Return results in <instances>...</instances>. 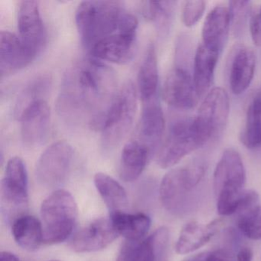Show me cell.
I'll list each match as a JSON object with an SVG mask.
<instances>
[{"instance_id":"4dcf8cb0","label":"cell","mask_w":261,"mask_h":261,"mask_svg":"<svg viewBox=\"0 0 261 261\" xmlns=\"http://www.w3.org/2000/svg\"><path fill=\"white\" fill-rule=\"evenodd\" d=\"M240 231L251 240H261V206L254 205L243 212L238 220Z\"/></svg>"},{"instance_id":"d590c367","label":"cell","mask_w":261,"mask_h":261,"mask_svg":"<svg viewBox=\"0 0 261 261\" xmlns=\"http://www.w3.org/2000/svg\"><path fill=\"white\" fill-rule=\"evenodd\" d=\"M253 251L247 247H243L237 253V261H252Z\"/></svg>"},{"instance_id":"5b68a950","label":"cell","mask_w":261,"mask_h":261,"mask_svg":"<svg viewBox=\"0 0 261 261\" xmlns=\"http://www.w3.org/2000/svg\"><path fill=\"white\" fill-rule=\"evenodd\" d=\"M137 94L130 82L116 94L100 123L102 149L114 150L122 143L134 123L137 108Z\"/></svg>"},{"instance_id":"ac0fdd59","label":"cell","mask_w":261,"mask_h":261,"mask_svg":"<svg viewBox=\"0 0 261 261\" xmlns=\"http://www.w3.org/2000/svg\"><path fill=\"white\" fill-rule=\"evenodd\" d=\"M231 19L227 7H215L211 10L202 27V44L221 54L227 42Z\"/></svg>"},{"instance_id":"d6986e66","label":"cell","mask_w":261,"mask_h":261,"mask_svg":"<svg viewBox=\"0 0 261 261\" xmlns=\"http://www.w3.org/2000/svg\"><path fill=\"white\" fill-rule=\"evenodd\" d=\"M256 68V56L251 48L240 45L235 49L230 62V82L232 93L243 94L251 84Z\"/></svg>"},{"instance_id":"83f0119b","label":"cell","mask_w":261,"mask_h":261,"mask_svg":"<svg viewBox=\"0 0 261 261\" xmlns=\"http://www.w3.org/2000/svg\"><path fill=\"white\" fill-rule=\"evenodd\" d=\"M117 261H154L150 238L140 241L126 240L120 248Z\"/></svg>"},{"instance_id":"836d02e7","label":"cell","mask_w":261,"mask_h":261,"mask_svg":"<svg viewBox=\"0 0 261 261\" xmlns=\"http://www.w3.org/2000/svg\"><path fill=\"white\" fill-rule=\"evenodd\" d=\"M250 30L253 43L257 46H261V16L259 10L252 15Z\"/></svg>"},{"instance_id":"e575fe53","label":"cell","mask_w":261,"mask_h":261,"mask_svg":"<svg viewBox=\"0 0 261 261\" xmlns=\"http://www.w3.org/2000/svg\"><path fill=\"white\" fill-rule=\"evenodd\" d=\"M230 253L225 250H215L207 252L204 261H231Z\"/></svg>"},{"instance_id":"cb8c5ba5","label":"cell","mask_w":261,"mask_h":261,"mask_svg":"<svg viewBox=\"0 0 261 261\" xmlns=\"http://www.w3.org/2000/svg\"><path fill=\"white\" fill-rule=\"evenodd\" d=\"M110 219L118 234L127 241L143 240L151 226L150 218L143 213L115 212L111 214Z\"/></svg>"},{"instance_id":"5bb4252c","label":"cell","mask_w":261,"mask_h":261,"mask_svg":"<svg viewBox=\"0 0 261 261\" xmlns=\"http://www.w3.org/2000/svg\"><path fill=\"white\" fill-rule=\"evenodd\" d=\"M137 47V30H130L120 32L100 41L90 53L99 61L123 65L134 59Z\"/></svg>"},{"instance_id":"ba28073f","label":"cell","mask_w":261,"mask_h":261,"mask_svg":"<svg viewBox=\"0 0 261 261\" xmlns=\"http://www.w3.org/2000/svg\"><path fill=\"white\" fill-rule=\"evenodd\" d=\"M29 205L28 174L23 160L13 157L7 163L1 183V210L7 222L25 215Z\"/></svg>"},{"instance_id":"f546056e","label":"cell","mask_w":261,"mask_h":261,"mask_svg":"<svg viewBox=\"0 0 261 261\" xmlns=\"http://www.w3.org/2000/svg\"><path fill=\"white\" fill-rule=\"evenodd\" d=\"M241 143L248 149L261 146V110L248 108L246 124L241 134Z\"/></svg>"},{"instance_id":"7a4b0ae2","label":"cell","mask_w":261,"mask_h":261,"mask_svg":"<svg viewBox=\"0 0 261 261\" xmlns=\"http://www.w3.org/2000/svg\"><path fill=\"white\" fill-rule=\"evenodd\" d=\"M75 22L82 44L91 48L120 32L137 30V18L115 1H85L76 10Z\"/></svg>"},{"instance_id":"f1b7e54d","label":"cell","mask_w":261,"mask_h":261,"mask_svg":"<svg viewBox=\"0 0 261 261\" xmlns=\"http://www.w3.org/2000/svg\"><path fill=\"white\" fill-rule=\"evenodd\" d=\"M50 86L48 77H39L30 84L18 97L15 108V114L19 117L22 111L34 102L44 100V96L48 92Z\"/></svg>"},{"instance_id":"2e32d148","label":"cell","mask_w":261,"mask_h":261,"mask_svg":"<svg viewBox=\"0 0 261 261\" xmlns=\"http://www.w3.org/2000/svg\"><path fill=\"white\" fill-rule=\"evenodd\" d=\"M34 59L17 36L8 31L0 33V72L2 77L23 69Z\"/></svg>"},{"instance_id":"e0dca14e","label":"cell","mask_w":261,"mask_h":261,"mask_svg":"<svg viewBox=\"0 0 261 261\" xmlns=\"http://www.w3.org/2000/svg\"><path fill=\"white\" fill-rule=\"evenodd\" d=\"M164 130V115L156 98L143 103L135 140L146 146L152 153L158 146Z\"/></svg>"},{"instance_id":"8992f818","label":"cell","mask_w":261,"mask_h":261,"mask_svg":"<svg viewBox=\"0 0 261 261\" xmlns=\"http://www.w3.org/2000/svg\"><path fill=\"white\" fill-rule=\"evenodd\" d=\"M77 213V203L70 192L60 189L50 195L41 206L43 242L65 241L72 233Z\"/></svg>"},{"instance_id":"7402d4cb","label":"cell","mask_w":261,"mask_h":261,"mask_svg":"<svg viewBox=\"0 0 261 261\" xmlns=\"http://www.w3.org/2000/svg\"><path fill=\"white\" fill-rule=\"evenodd\" d=\"M219 53L203 45L198 46L194 60L193 82L199 97L210 89Z\"/></svg>"},{"instance_id":"d6a6232c","label":"cell","mask_w":261,"mask_h":261,"mask_svg":"<svg viewBox=\"0 0 261 261\" xmlns=\"http://www.w3.org/2000/svg\"><path fill=\"white\" fill-rule=\"evenodd\" d=\"M205 10V3L201 0L186 1L181 11V19L186 27H192L200 20Z\"/></svg>"},{"instance_id":"484cf974","label":"cell","mask_w":261,"mask_h":261,"mask_svg":"<svg viewBox=\"0 0 261 261\" xmlns=\"http://www.w3.org/2000/svg\"><path fill=\"white\" fill-rule=\"evenodd\" d=\"M94 185L111 214L126 212L129 205L127 194L114 178L102 172L94 176Z\"/></svg>"},{"instance_id":"d4e9b609","label":"cell","mask_w":261,"mask_h":261,"mask_svg":"<svg viewBox=\"0 0 261 261\" xmlns=\"http://www.w3.org/2000/svg\"><path fill=\"white\" fill-rule=\"evenodd\" d=\"M12 233L16 244L28 251L37 250L43 242L42 223L31 215H23L13 221Z\"/></svg>"},{"instance_id":"1f68e13d","label":"cell","mask_w":261,"mask_h":261,"mask_svg":"<svg viewBox=\"0 0 261 261\" xmlns=\"http://www.w3.org/2000/svg\"><path fill=\"white\" fill-rule=\"evenodd\" d=\"M150 238L154 252V261H168L169 232L166 227L157 229Z\"/></svg>"},{"instance_id":"74e56055","label":"cell","mask_w":261,"mask_h":261,"mask_svg":"<svg viewBox=\"0 0 261 261\" xmlns=\"http://www.w3.org/2000/svg\"><path fill=\"white\" fill-rule=\"evenodd\" d=\"M207 252H202V253H197V254L192 255L189 257L186 258L184 261H204L205 260Z\"/></svg>"},{"instance_id":"4316f807","label":"cell","mask_w":261,"mask_h":261,"mask_svg":"<svg viewBox=\"0 0 261 261\" xmlns=\"http://www.w3.org/2000/svg\"><path fill=\"white\" fill-rule=\"evenodd\" d=\"M175 2L147 1L143 3V13L146 19L155 24L160 33H165L170 24Z\"/></svg>"},{"instance_id":"6da1fadb","label":"cell","mask_w":261,"mask_h":261,"mask_svg":"<svg viewBox=\"0 0 261 261\" xmlns=\"http://www.w3.org/2000/svg\"><path fill=\"white\" fill-rule=\"evenodd\" d=\"M117 93L115 74L109 67L96 59H81L65 73L58 114L73 127L98 129Z\"/></svg>"},{"instance_id":"f35d334b","label":"cell","mask_w":261,"mask_h":261,"mask_svg":"<svg viewBox=\"0 0 261 261\" xmlns=\"http://www.w3.org/2000/svg\"><path fill=\"white\" fill-rule=\"evenodd\" d=\"M259 13H260V15H261V8L259 9Z\"/></svg>"},{"instance_id":"8fae6325","label":"cell","mask_w":261,"mask_h":261,"mask_svg":"<svg viewBox=\"0 0 261 261\" xmlns=\"http://www.w3.org/2000/svg\"><path fill=\"white\" fill-rule=\"evenodd\" d=\"M19 39L35 58L46 45L47 35L41 16L39 2L22 1L18 10Z\"/></svg>"},{"instance_id":"7c38bea8","label":"cell","mask_w":261,"mask_h":261,"mask_svg":"<svg viewBox=\"0 0 261 261\" xmlns=\"http://www.w3.org/2000/svg\"><path fill=\"white\" fill-rule=\"evenodd\" d=\"M20 121L22 142L29 147H36L42 144L49 132L51 112L45 100L27 107L18 117Z\"/></svg>"},{"instance_id":"9a60e30c","label":"cell","mask_w":261,"mask_h":261,"mask_svg":"<svg viewBox=\"0 0 261 261\" xmlns=\"http://www.w3.org/2000/svg\"><path fill=\"white\" fill-rule=\"evenodd\" d=\"M118 235L111 219L99 218L76 233L71 248L77 253L99 251L112 244Z\"/></svg>"},{"instance_id":"44dd1931","label":"cell","mask_w":261,"mask_h":261,"mask_svg":"<svg viewBox=\"0 0 261 261\" xmlns=\"http://www.w3.org/2000/svg\"><path fill=\"white\" fill-rule=\"evenodd\" d=\"M152 152L136 140L126 143L120 156V176L126 182L136 181L146 168Z\"/></svg>"},{"instance_id":"277c9868","label":"cell","mask_w":261,"mask_h":261,"mask_svg":"<svg viewBox=\"0 0 261 261\" xmlns=\"http://www.w3.org/2000/svg\"><path fill=\"white\" fill-rule=\"evenodd\" d=\"M205 172L206 166L201 160H194L168 172L160 187V201L164 208L175 216L189 213L196 201L198 186Z\"/></svg>"},{"instance_id":"4fadbf2b","label":"cell","mask_w":261,"mask_h":261,"mask_svg":"<svg viewBox=\"0 0 261 261\" xmlns=\"http://www.w3.org/2000/svg\"><path fill=\"white\" fill-rule=\"evenodd\" d=\"M163 94L165 101L169 106L180 110L192 109L197 105L200 97L193 77L180 67L174 68L168 74L163 86Z\"/></svg>"},{"instance_id":"30bf717a","label":"cell","mask_w":261,"mask_h":261,"mask_svg":"<svg viewBox=\"0 0 261 261\" xmlns=\"http://www.w3.org/2000/svg\"><path fill=\"white\" fill-rule=\"evenodd\" d=\"M229 112L230 103L225 90L221 88L211 90L195 117L200 130L208 141L224 129L228 119Z\"/></svg>"},{"instance_id":"52a82bcc","label":"cell","mask_w":261,"mask_h":261,"mask_svg":"<svg viewBox=\"0 0 261 261\" xmlns=\"http://www.w3.org/2000/svg\"><path fill=\"white\" fill-rule=\"evenodd\" d=\"M207 142L195 118L176 120L171 125L159 149L157 163L163 169L172 167Z\"/></svg>"},{"instance_id":"ab89813d","label":"cell","mask_w":261,"mask_h":261,"mask_svg":"<svg viewBox=\"0 0 261 261\" xmlns=\"http://www.w3.org/2000/svg\"><path fill=\"white\" fill-rule=\"evenodd\" d=\"M49 261H59V260H49Z\"/></svg>"},{"instance_id":"3957f363","label":"cell","mask_w":261,"mask_h":261,"mask_svg":"<svg viewBox=\"0 0 261 261\" xmlns=\"http://www.w3.org/2000/svg\"><path fill=\"white\" fill-rule=\"evenodd\" d=\"M217 209L223 216L244 212L256 205L257 193L244 189L246 171L238 151L228 148L222 153L214 172Z\"/></svg>"},{"instance_id":"8d00e7d4","label":"cell","mask_w":261,"mask_h":261,"mask_svg":"<svg viewBox=\"0 0 261 261\" xmlns=\"http://www.w3.org/2000/svg\"><path fill=\"white\" fill-rule=\"evenodd\" d=\"M0 261H21V259L11 252L2 251L0 253Z\"/></svg>"},{"instance_id":"9c48e42d","label":"cell","mask_w":261,"mask_h":261,"mask_svg":"<svg viewBox=\"0 0 261 261\" xmlns=\"http://www.w3.org/2000/svg\"><path fill=\"white\" fill-rule=\"evenodd\" d=\"M72 146L65 141L50 145L39 157L36 166V177L39 184L47 188L63 182L72 163Z\"/></svg>"},{"instance_id":"603a6c76","label":"cell","mask_w":261,"mask_h":261,"mask_svg":"<svg viewBox=\"0 0 261 261\" xmlns=\"http://www.w3.org/2000/svg\"><path fill=\"white\" fill-rule=\"evenodd\" d=\"M159 85L158 62L155 46L149 44L143 62L140 65L137 77V85L143 103L156 98Z\"/></svg>"},{"instance_id":"ffe728a7","label":"cell","mask_w":261,"mask_h":261,"mask_svg":"<svg viewBox=\"0 0 261 261\" xmlns=\"http://www.w3.org/2000/svg\"><path fill=\"white\" fill-rule=\"evenodd\" d=\"M221 221L215 220L210 224H204L190 221L181 229L175 244V250L179 254L192 253L202 247L216 234Z\"/></svg>"}]
</instances>
